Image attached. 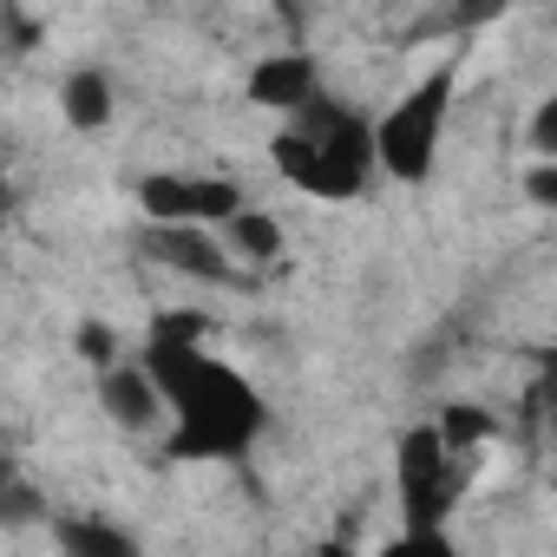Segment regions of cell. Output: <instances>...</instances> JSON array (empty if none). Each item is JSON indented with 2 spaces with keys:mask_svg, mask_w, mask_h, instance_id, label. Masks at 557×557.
Segmentation results:
<instances>
[{
  "mask_svg": "<svg viewBox=\"0 0 557 557\" xmlns=\"http://www.w3.org/2000/svg\"><path fill=\"white\" fill-rule=\"evenodd\" d=\"M138 368L164 400V459L171 466H243L269 433L262 387L210 348V322L190 309L151 315L138 335Z\"/></svg>",
  "mask_w": 557,
  "mask_h": 557,
  "instance_id": "cell-1",
  "label": "cell"
},
{
  "mask_svg": "<svg viewBox=\"0 0 557 557\" xmlns=\"http://www.w3.org/2000/svg\"><path fill=\"white\" fill-rule=\"evenodd\" d=\"M269 158L283 171V184H296L315 203H355L374 184V112H361L355 99L315 92L302 112H289L269 132Z\"/></svg>",
  "mask_w": 557,
  "mask_h": 557,
  "instance_id": "cell-2",
  "label": "cell"
},
{
  "mask_svg": "<svg viewBox=\"0 0 557 557\" xmlns=\"http://www.w3.org/2000/svg\"><path fill=\"white\" fill-rule=\"evenodd\" d=\"M453 106H459V60H440L420 79H407L374 112V177L426 184L440 171V145H446Z\"/></svg>",
  "mask_w": 557,
  "mask_h": 557,
  "instance_id": "cell-3",
  "label": "cell"
},
{
  "mask_svg": "<svg viewBox=\"0 0 557 557\" xmlns=\"http://www.w3.org/2000/svg\"><path fill=\"white\" fill-rule=\"evenodd\" d=\"M479 466H485V459L453 453V446L433 433V420L407 426V433H400V453H394L400 531H453L459 505H466L472 485H479Z\"/></svg>",
  "mask_w": 557,
  "mask_h": 557,
  "instance_id": "cell-4",
  "label": "cell"
},
{
  "mask_svg": "<svg viewBox=\"0 0 557 557\" xmlns=\"http://www.w3.org/2000/svg\"><path fill=\"white\" fill-rule=\"evenodd\" d=\"M243 203H249V190L236 177H216V171L164 164V171L138 177V216H145V230H223Z\"/></svg>",
  "mask_w": 557,
  "mask_h": 557,
  "instance_id": "cell-5",
  "label": "cell"
},
{
  "mask_svg": "<svg viewBox=\"0 0 557 557\" xmlns=\"http://www.w3.org/2000/svg\"><path fill=\"white\" fill-rule=\"evenodd\" d=\"M315 92H329V73H322V60H315L309 47H269V53H256L249 73H243V99H249L256 112H269L275 125H283L289 112H302Z\"/></svg>",
  "mask_w": 557,
  "mask_h": 557,
  "instance_id": "cell-6",
  "label": "cell"
},
{
  "mask_svg": "<svg viewBox=\"0 0 557 557\" xmlns=\"http://www.w3.org/2000/svg\"><path fill=\"white\" fill-rule=\"evenodd\" d=\"M145 256H158V269L190 289H236L243 283L236 262L216 243V230H145Z\"/></svg>",
  "mask_w": 557,
  "mask_h": 557,
  "instance_id": "cell-7",
  "label": "cell"
},
{
  "mask_svg": "<svg viewBox=\"0 0 557 557\" xmlns=\"http://www.w3.org/2000/svg\"><path fill=\"white\" fill-rule=\"evenodd\" d=\"M92 387H99V407L119 433H164V400H158L151 374L138 368V355H119L112 368H99Z\"/></svg>",
  "mask_w": 557,
  "mask_h": 557,
  "instance_id": "cell-8",
  "label": "cell"
},
{
  "mask_svg": "<svg viewBox=\"0 0 557 557\" xmlns=\"http://www.w3.org/2000/svg\"><path fill=\"white\" fill-rule=\"evenodd\" d=\"M216 243H223V256L236 262V275H249V269H275L289 256V223L275 216V210H262V203H243L223 230H216Z\"/></svg>",
  "mask_w": 557,
  "mask_h": 557,
  "instance_id": "cell-9",
  "label": "cell"
},
{
  "mask_svg": "<svg viewBox=\"0 0 557 557\" xmlns=\"http://www.w3.org/2000/svg\"><path fill=\"white\" fill-rule=\"evenodd\" d=\"M112 106H119V92H112V73H106V66H73V73H66V86H60V119H66L73 132H106V125H112Z\"/></svg>",
  "mask_w": 557,
  "mask_h": 557,
  "instance_id": "cell-10",
  "label": "cell"
},
{
  "mask_svg": "<svg viewBox=\"0 0 557 557\" xmlns=\"http://www.w3.org/2000/svg\"><path fill=\"white\" fill-rule=\"evenodd\" d=\"M53 531H60V557H145L138 537L106 518H60Z\"/></svg>",
  "mask_w": 557,
  "mask_h": 557,
  "instance_id": "cell-11",
  "label": "cell"
},
{
  "mask_svg": "<svg viewBox=\"0 0 557 557\" xmlns=\"http://www.w3.org/2000/svg\"><path fill=\"white\" fill-rule=\"evenodd\" d=\"M374 557H466L453 544V531H394Z\"/></svg>",
  "mask_w": 557,
  "mask_h": 557,
  "instance_id": "cell-12",
  "label": "cell"
},
{
  "mask_svg": "<svg viewBox=\"0 0 557 557\" xmlns=\"http://www.w3.org/2000/svg\"><path fill=\"white\" fill-rule=\"evenodd\" d=\"M524 190H531L537 210H550L557 203V164H524Z\"/></svg>",
  "mask_w": 557,
  "mask_h": 557,
  "instance_id": "cell-13",
  "label": "cell"
},
{
  "mask_svg": "<svg viewBox=\"0 0 557 557\" xmlns=\"http://www.w3.org/2000/svg\"><path fill=\"white\" fill-rule=\"evenodd\" d=\"M322 557H355V550H348V537H329V544H322Z\"/></svg>",
  "mask_w": 557,
  "mask_h": 557,
  "instance_id": "cell-14",
  "label": "cell"
},
{
  "mask_svg": "<svg viewBox=\"0 0 557 557\" xmlns=\"http://www.w3.org/2000/svg\"><path fill=\"white\" fill-rule=\"evenodd\" d=\"M14 210V190H8V177H0V216H8Z\"/></svg>",
  "mask_w": 557,
  "mask_h": 557,
  "instance_id": "cell-15",
  "label": "cell"
}]
</instances>
